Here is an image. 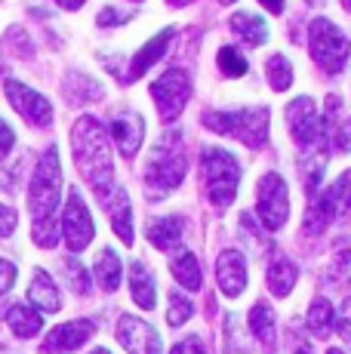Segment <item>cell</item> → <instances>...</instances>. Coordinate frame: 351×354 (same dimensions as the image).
<instances>
[{
	"instance_id": "cell-1",
	"label": "cell",
	"mask_w": 351,
	"mask_h": 354,
	"mask_svg": "<svg viewBox=\"0 0 351 354\" xmlns=\"http://www.w3.org/2000/svg\"><path fill=\"white\" fill-rule=\"evenodd\" d=\"M59 197H62V163H59V148L50 145L44 158L37 160V169L28 185L31 237L44 250H53L59 243V222H56Z\"/></svg>"
},
{
	"instance_id": "cell-2",
	"label": "cell",
	"mask_w": 351,
	"mask_h": 354,
	"mask_svg": "<svg viewBox=\"0 0 351 354\" xmlns=\"http://www.w3.org/2000/svg\"><path fill=\"white\" fill-rule=\"evenodd\" d=\"M71 148L80 176L90 182V188L96 194H105L114 185V160L102 124L96 118H90V114H84L71 129Z\"/></svg>"
},
{
	"instance_id": "cell-3",
	"label": "cell",
	"mask_w": 351,
	"mask_h": 354,
	"mask_svg": "<svg viewBox=\"0 0 351 354\" xmlns=\"http://www.w3.org/2000/svg\"><path fill=\"white\" fill-rule=\"evenodd\" d=\"M185 169H188V160H185V145H182V136L179 133H167L158 145L151 148L148 154V163H145V192L151 201H160L170 192L182 185L185 179Z\"/></svg>"
},
{
	"instance_id": "cell-4",
	"label": "cell",
	"mask_w": 351,
	"mask_h": 354,
	"mask_svg": "<svg viewBox=\"0 0 351 354\" xmlns=\"http://www.w3.org/2000/svg\"><path fill=\"white\" fill-rule=\"evenodd\" d=\"M200 179H204L207 197H210L213 207L225 209L231 207L234 194H238L240 163L225 148H204V154H200Z\"/></svg>"
},
{
	"instance_id": "cell-5",
	"label": "cell",
	"mask_w": 351,
	"mask_h": 354,
	"mask_svg": "<svg viewBox=\"0 0 351 354\" xmlns=\"http://www.w3.org/2000/svg\"><path fill=\"white\" fill-rule=\"evenodd\" d=\"M339 108V99L330 96L327 99V118L314 111V102L308 96H299L287 105V124L290 133H293L296 145L302 148H314V145H327V136H330V124H333V114Z\"/></svg>"
},
{
	"instance_id": "cell-6",
	"label": "cell",
	"mask_w": 351,
	"mask_h": 354,
	"mask_svg": "<svg viewBox=\"0 0 351 354\" xmlns=\"http://www.w3.org/2000/svg\"><path fill=\"white\" fill-rule=\"evenodd\" d=\"M308 50H312L314 62L321 65V71L336 77V74H342L348 65L351 40L336 28L330 19H314V22L308 25Z\"/></svg>"
},
{
	"instance_id": "cell-7",
	"label": "cell",
	"mask_w": 351,
	"mask_h": 354,
	"mask_svg": "<svg viewBox=\"0 0 351 354\" xmlns=\"http://www.w3.org/2000/svg\"><path fill=\"white\" fill-rule=\"evenodd\" d=\"M204 127H210L219 136H234L247 148H265L268 145V111H210L204 114Z\"/></svg>"
},
{
	"instance_id": "cell-8",
	"label": "cell",
	"mask_w": 351,
	"mask_h": 354,
	"mask_svg": "<svg viewBox=\"0 0 351 354\" xmlns=\"http://www.w3.org/2000/svg\"><path fill=\"white\" fill-rule=\"evenodd\" d=\"M256 216L268 231H281L290 216V192L281 173H265L256 192Z\"/></svg>"
},
{
	"instance_id": "cell-9",
	"label": "cell",
	"mask_w": 351,
	"mask_h": 354,
	"mask_svg": "<svg viewBox=\"0 0 351 354\" xmlns=\"http://www.w3.org/2000/svg\"><path fill=\"white\" fill-rule=\"evenodd\" d=\"M151 96L158 102V111L164 118V124H173L182 114V108H185L188 96H191V77L182 68H170V71H164L151 84Z\"/></svg>"
},
{
	"instance_id": "cell-10",
	"label": "cell",
	"mask_w": 351,
	"mask_h": 354,
	"mask_svg": "<svg viewBox=\"0 0 351 354\" xmlns=\"http://www.w3.org/2000/svg\"><path fill=\"white\" fill-rule=\"evenodd\" d=\"M93 234H96V222H93V216H90V209H86L80 192L71 188L68 201H65V209H62V237H65V243H68L71 253H80V250L90 247Z\"/></svg>"
},
{
	"instance_id": "cell-11",
	"label": "cell",
	"mask_w": 351,
	"mask_h": 354,
	"mask_svg": "<svg viewBox=\"0 0 351 354\" xmlns=\"http://www.w3.org/2000/svg\"><path fill=\"white\" fill-rule=\"evenodd\" d=\"M3 93H6V99L12 102V108H16V111L22 114V118L28 120L31 127H50L53 124V105H50V99L40 96L37 90L19 84V80H6Z\"/></svg>"
},
{
	"instance_id": "cell-12",
	"label": "cell",
	"mask_w": 351,
	"mask_h": 354,
	"mask_svg": "<svg viewBox=\"0 0 351 354\" xmlns=\"http://www.w3.org/2000/svg\"><path fill=\"white\" fill-rule=\"evenodd\" d=\"M117 342L124 345L130 354H160L164 345H160V336L154 326H148L145 321L133 315H120L117 321Z\"/></svg>"
},
{
	"instance_id": "cell-13",
	"label": "cell",
	"mask_w": 351,
	"mask_h": 354,
	"mask_svg": "<svg viewBox=\"0 0 351 354\" xmlns=\"http://www.w3.org/2000/svg\"><path fill=\"white\" fill-rule=\"evenodd\" d=\"M108 133H111V139L117 142L120 154H124L126 160H133V158H136V151L142 148V139H145V120H142V114L124 108V111H114L111 114Z\"/></svg>"
},
{
	"instance_id": "cell-14",
	"label": "cell",
	"mask_w": 351,
	"mask_h": 354,
	"mask_svg": "<svg viewBox=\"0 0 351 354\" xmlns=\"http://www.w3.org/2000/svg\"><path fill=\"white\" fill-rule=\"evenodd\" d=\"M93 333H96V324L93 321L59 324L56 330L46 333L44 345H40V354H71V351H77L84 342H90Z\"/></svg>"
},
{
	"instance_id": "cell-15",
	"label": "cell",
	"mask_w": 351,
	"mask_h": 354,
	"mask_svg": "<svg viewBox=\"0 0 351 354\" xmlns=\"http://www.w3.org/2000/svg\"><path fill=\"white\" fill-rule=\"evenodd\" d=\"M216 281L228 299H238L247 290V259L238 250H225L216 262Z\"/></svg>"
},
{
	"instance_id": "cell-16",
	"label": "cell",
	"mask_w": 351,
	"mask_h": 354,
	"mask_svg": "<svg viewBox=\"0 0 351 354\" xmlns=\"http://www.w3.org/2000/svg\"><path fill=\"white\" fill-rule=\"evenodd\" d=\"M105 203V213L111 216V225H114V234L120 237V241L126 243V247H133V209H130V197L120 185H111L105 194H99Z\"/></svg>"
},
{
	"instance_id": "cell-17",
	"label": "cell",
	"mask_w": 351,
	"mask_h": 354,
	"mask_svg": "<svg viewBox=\"0 0 351 354\" xmlns=\"http://www.w3.org/2000/svg\"><path fill=\"white\" fill-rule=\"evenodd\" d=\"M28 302L35 305L40 315H56V311H62V292L59 287L53 283V277L46 274L44 268L35 271V277H31V287H28Z\"/></svg>"
},
{
	"instance_id": "cell-18",
	"label": "cell",
	"mask_w": 351,
	"mask_h": 354,
	"mask_svg": "<svg viewBox=\"0 0 351 354\" xmlns=\"http://www.w3.org/2000/svg\"><path fill=\"white\" fill-rule=\"evenodd\" d=\"M249 330H253L256 342L265 351L278 348V317H274L268 302H256L253 308H249Z\"/></svg>"
},
{
	"instance_id": "cell-19",
	"label": "cell",
	"mask_w": 351,
	"mask_h": 354,
	"mask_svg": "<svg viewBox=\"0 0 351 354\" xmlns=\"http://www.w3.org/2000/svg\"><path fill=\"white\" fill-rule=\"evenodd\" d=\"M173 34H176L173 28H164V31L158 34V37H151V40H148V44L136 53V56H133V62H130V80H139L142 74L148 71V68H151L160 56H164L167 46H170V40H173Z\"/></svg>"
},
{
	"instance_id": "cell-20",
	"label": "cell",
	"mask_w": 351,
	"mask_h": 354,
	"mask_svg": "<svg viewBox=\"0 0 351 354\" xmlns=\"http://www.w3.org/2000/svg\"><path fill=\"white\" fill-rule=\"evenodd\" d=\"M185 237V219L182 216H160L148 225V241L158 250H173Z\"/></svg>"
},
{
	"instance_id": "cell-21",
	"label": "cell",
	"mask_w": 351,
	"mask_h": 354,
	"mask_svg": "<svg viewBox=\"0 0 351 354\" xmlns=\"http://www.w3.org/2000/svg\"><path fill=\"white\" fill-rule=\"evenodd\" d=\"M102 96H105L102 84L93 80L90 74L71 71L68 77H65V99H68L71 105H90V102H99Z\"/></svg>"
},
{
	"instance_id": "cell-22",
	"label": "cell",
	"mask_w": 351,
	"mask_h": 354,
	"mask_svg": "<svg viewBox=\"0 0 351 354\" xmlns=\"http://www.w3.org/2000/svg\"><path fill=\"white\" fill-rule=\"evenodd\" d=\"M6 321H10V330L16 333L19 339H31L44 330V315H40L37 308H31V305H22V302H16L10 311H6Z\"/></svg>"
},
{
	"instance_id": "cell-23",
	"label": "cell",
	"mask_w": 351,
	"mask_h": 354,
	"mask_svg": "<svg viewBox=\"0 0 351 354\" xmlns=\"http://www.w3.org/2000/svg\"><path fill=\"white\" fill-rule=\"evenodd\" d=\"M130 292H133V302H136L139 308H154V302H158L154 277L142 262H133V268H130Z\"/></svg>"
},
{
	"instance_id": "cell-24",
	"label": "cell",
	"mask_w": 351,
	"mask_h": 354,
	"mask_svg": "<svg viewBox=\"0 0 351 354\" xmlns=\"http://www.w3.org/2000/svg\"><path fill=\"white\" fill-rule=\"evenodd\" d=\"M333 219H336V207H333V201H330V194L314 197L308 213H305V219H302V234H312V237L323 234Z\"/></svg>"
},
{
	"instance_id": "cell-25",
	"label": "cell",
	"mask_w": 351,
	"mask_h": 354,
	"mask_svg": "<svg viewBox=\"0 0 351 354\" xmlns=\"http://www.w3.org/2000/svg\"><path fill=\"white\" fill-rule=\"evenodd\" d=\"M231 31L238 34V37H244V44H249V46H262L268 40V25L262 22L256 12H234Z\"/></svg>"
},
{
	"instance_id": "cell-26",
	"label": "cell",
	"mask_w": 351,
	"mask_h": 354,
	"mask_svg": "<svg viewBox=\"0 0 351 354\" xmlns=\"http://www.w3.org/2000/svg\"><path fill=\"white\" fill-rule=\"evenodd\" d=\"M120 259H117V253L114 250H102L99 253V259H96V265H93V274H96V283L102 287L105 292H114L120 287Z\"/></svg>"
},
{
	"instance_id": "cell-27",
	"label": "cell",
	"mask_w": 351,
	"mask_h": 354,
	"mask_svg": "<svg viewBox=\"0 0 351 354\" xmlns=\"http://www.w3.org/2000/svg\"><path fill=\"white\" fill-rule=\"evenodd\" d=\"M296 277H299L296 265L290 262V259H278V262H272V268H268V290L281 299L290 296L296 287Z\"/></svg>"
},
{
	"instance_id": "cell-28",
	"label": "cell",
	"mask_w": 351,
	"mask_h": 354,
	"mask_svg": "<svg viewBox=\"0 0 351 354\" xmlns=\"http://www.w3.org/2000/svg\"><path fill=\"white\" fill-rule=\"evenodd\" d=\"M305 324L314 336H330V330L336 326V308L330 305V299H314L312 308H308Z\"/></svg>"
},
{
	"instance_id": "cell-29",
	"label": "cell",
	"mask_w": 351,
	"mask_h": 354,
	"mask_svg": "<svg viewBox=\"0 0 351 354\" xmlns=\"http://www.w3.org/2000/svg\"><path fill=\"white\" fill-rule=\"evenodd\" d=\"M170 271H173V277H176V281H179L185 290H200V265H198V259H194V253H179V256H173Z\"/></svg>"
},
{
	"instance_id": "cell-30",
	"label": "cell",
	"mask_w": 351,
	"mask_h": 354,
	"mask_svg": "<svg viewBox=\"0 0 351 354\" xmlns=\"http://www.w3.org/2000/svg\"><path fill=\"white\" fill-rule=\"evenodd\" d=\"M265 74H268V84H272V90H290V84H293V65H290V59L287 56H272L265 62Z\"/></svg>"
},
{
	"instance_id": "cell-31",
	"label": "cell",
	"mask_w": 351,
	"mask_h": 354,
	"mask_svg": "<svg viewBox=\"0 0 351 354\" xmlns=\"http://www.w3.org/2000/svg\"><path fill=\"white\" fill-rule=\"evenodd\" d=\"M219 71L225 74V77H244L247 59L240 56V50H234V46H222L219 50Z\"/></svg>"
},
{
	"instance_id": "cell-32",
	"label": "cell",
	"mask_w": 351,
	"mask_h": 354,
	"mask_svg": "<svg viewBox=\"0 0 351 354\" xmlns=\"http://www.w3.org/2000/svg\"><path fill=\"white\" fill-rule=\"evenodd\" d=\"M194 305L191 299H185L182 292H170V311H167V324L170 326H182L185 321H191Z\"/></svg>"
},
{
	"instance_id": "cell-33",
	"label": "cell",
	"mask_w": 351,
	"mask_h": 354,
	"mask_svg": "<svg viewBox=\"0 0 351 354\" xmlns=\"http://www.w3.org/2000/svg\"><path fill=\"white\" fill-rule=\"evenodd\" d=\"M330 201H333V207H336V213H345L351 216V169L342 179H336V185L330 188Z\"/></svg>"
},
{
	"instance_id": "cell-34",
	"label": "cell",
	"mask_w": 351,
	"mask_h": 354,
	"mask_svg": "<svg viewBox=\"0 0 351 354\" xmlns=\"http://www.w3.org/2000/svg\"><path fill=\"white\" fill-rule=\"evenodd\" d=\"M65 271H68V277H74V290H77L80 296H86V292H90V277L80 268L77 259H65Z\"/></svg>"
},
{
	"instance_id": "cell-35",
	"label": "cell",
	"mask_w": 351,
	"mask_h": 354,
	"mask_svg": "<svg viewBox=\"0 0 351 354\" xmlns=\"http://www.w3.org/2000/svg\"><path fill=\"white\" fill-rule=\"evenodd\" d=\"M16 222H19V213L6 203H0V237H10L16 231Z\"/></svg>"
},
{
	"instance_id": "cell-36",
	"label": "cell",
	"mask_w": 351,
	"mask_h": 354,
	"mask_svg": "<svg viewBox=\"0 0 351 354\" xmlns=\"http://www.w3.org/2000/svg\"><path fill=\"white\" fill-rule=\"evenodd\" d=\"M126 19H130V12H120V10H114V6H105V10L99 12L96 22L102 25V28H111V25H124Z\"/></svg>"
},
{
	"instance_id": "cell-37",
	"label": "cell",
	"mask_w": 351,
	"mask_h": 354,
	"mask_svg": "<svg viewBox=\"0 0 351 354\" xmlns=\"http://www.w3.org/2000/svg\"><path fill=\"white\" fill-rule=\"evenodd\" d=\"M12 283H16V265L10 259H0V296L6 290H12Z\"/></svg>"
},
{
	"instance_id": "cell-38",
	"label": "cell",
	"mask_w": 351,
	"mask_h": 354,
	"mask_svg": "<svg viewBox=\"0 0 351 354\" xmlns=\"http://www.w3.org/2000/svg\"><path fill=\"white\" fill-rule=\"evenodd\" d=\"M170 354H207V348H204V342H200V336H188V339H182L179 345H173Z\"/></svg>"
},
{
	"instance_id": "cell-39",
	"label": "cell",
	"mask_w": 351,
	"mask_h": 354,
	"mask_svg": "<svg viewBox=\"0 0 351 354\" xmlns=\"http://www.w3.org/2000/svg\"><path fill=\"white\" fill-rule=\"evenodd\" d=\"M12 145H16V133H12V127L6 120H0V160L12 151Z\"/></svg>"
},
{
	"instance_id": "cell-40",
	"label": "cell",
	"mask_w": 351,
	"mask_h": 354,
	"mask_svg": "<svg viewBox=\"0 0 351 354\" xmlns=\"http://www.w3.org/2000/svg\"><path fill=\"white\" fill-rule=\"evenodd\" d=\"M336 326H339V333H342V339L351 345V299H345V305H342V311H339V321H336Z\"/></svg>"
},
{
	"instance_id": "cell-41",
	"label": "cell",
	"mask_w": 351,
	"mask_h": 354,
	"mask_svg": "<svg viewBox=\"0 0 351 354\" xmlns=\"http://www.w3.org/2000/svg\"><path fill=\"white\" fill-rule=\"evenodd\" d=\"M336 148H339L342 154H351V120L339 127V133H336Z\"/></svg>"
},
{
	"instance_id": "cell-42",
	"label": "cell",
	"mask_w": 351,
	"mask_h": 354,
	"mask_svg": "<svg viewBox=\"0 0 351 354\" xmlns=\"http://www.w3.org/2000/svg\"><path fill=\"white\" fill-rule=\"evenodd\" d=\"M259 3L265 6L268 12H274V16H281V12H283V0H259Z\"/></svg>"
},
{
	"instance_id": "cell-43",
	"label": "cell",
	"mask_w": 351,
	"mask_h": 354,
	"mask_svg": "<svg viewBox=\"0 0 351 354\" xmlns=\"http://www.w3.org/2000/svg\"><path fill=\"white\" fill-rule=\"evenodd\" d=\"M59 6H62V10H80V6H84V0H56Z\"/></svg>"
},
{
	"instance_id": "cell-44",
	"label": "cell",
	"mask_w": 351,
	"mask_h": 354,
	"mask_svg": "<svg viewBox=\"0 0 351 354\" xmlns=\"http://www.w3.org/2000/svg\"><path fill=\"white\" fill-rule=\"evenodd\" d=\"M170 6H188V3H194V0H167Z\"/></svg>"
},
{
	"instance_id": "cell-45",
	"label": "cell",
	"mask_w": 351,
	"mask_h": 354,
	"mask_svg": "<svg viewBox=\"0 0 351 354\" xmlns=\"http://www.w3.org/2000/svg\"><path fill=\"white\" fill-rule=\"evenodd\" d=\"M342 6H345V10L351 12V0H342Z\"/></svg>"
},
{
	"instance_id": "cell-46",
	"label": "cell",
	"mask_w": 351,
	"mask_h": 354,
	"mask_svg": "<svg viewBox=\"0 0 351 354\" xmlns=\"http://www.w3.org/2000/svg\"><path fill=\"white\" fill-rule=\"evenodd\" d=\"M93 354H111V351H105V348H96V351H93Z\"/></svg>"
},
{
	"instance_id": "cell-47",
	"label": "cell",
	"mask_w": 351,
	"mask_h": 354,
	"mask_svg": "<svg viewBox=\"0 0 351 354\" xmlns=\"http://www.w3.org/2000/svg\"><path fill=\"white\" fill-rule=\"evenodd\" d=\"M327 354H342V351H339V348H330V351H327Z\"/></svg>"
},
{
	"instance_id": "cell-48",
	"label": "cell",
	"mask_w": 351,
	"mask_h": 354,
	"mask_svg": "<svg viewBox=\"0 0 351 354\" xmlns=\"http://www.w3.org/2000/svg\"><path fill=\"white\" fill-rule=\"evenodd\" d=\"M0 317H3V302H0Z\"/></svg>"
},
{
	"instance_id": "cell-49",
	"label": "cell",
	"mask_w": 351,
	"mask_h": 354,
	"mask_svg": "<svg viewBox=\"0 0 351 354\" xmlns=\"http://www.w3.org/2000/svg\"><path fill=\"white\" fill-rule=\"evenodd\" d=\"M222 3H231V0H222Z\"/></svg>"
},
{
	"instance_id": "cell-50",
	"label": "cell",
	"mask_w": 351,
	"mask_h": 354,
	"mask_svg": "<svg viewBox=\"0 0 351 354\" xmlns=\"http://www.w3.org/2000/svg\"><path fill=\"white\" fill-rule=\"evenodd\" d=\"M136 3H139V0H136Z\"/></svg>"
}]
</instances>
